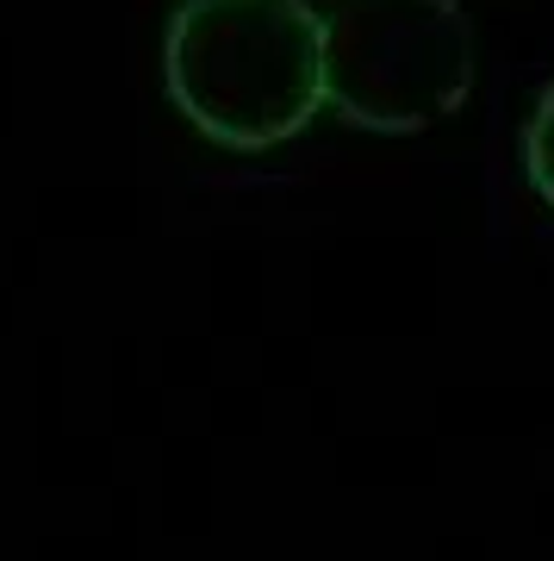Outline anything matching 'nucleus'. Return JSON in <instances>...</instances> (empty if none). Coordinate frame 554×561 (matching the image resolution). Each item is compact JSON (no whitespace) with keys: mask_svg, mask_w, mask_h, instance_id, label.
<instances>
[{"mask_svg":"<svg viewBox=\"0 0 554 561\" xmlns=\"http://www.w3.org/2000/svg\"><path fill=\"white\" fill-rule=\"evenodd\" d=\"M169 106L218 150H275L324 113V7L175 0L162 25Z\"/></svg>","mask_w":554,"mask_h":561,"instance_id":"1","label":"nucleus"},{"mask_svg":"<svg viewBox=\"0 0 554 561\" xmlns=\"http://www.w3.org/2000/svg\"><path fill=\"white\" fill-rule=\"evenodd\" d=\"M474 88V25L461 0H331L324 106L361 131H424Z\"/></svg>","mask_w":554,"mask_h":561,"instance_id":"2","label":"nucleus"},{"mask_svg":"<svg viewBox=\"0 0 554 561\" xmlns=\"http://www.w3.org/2000/svg\"><path fill=\"white\" fill-rule=\"evenodd\" d=\"M523 175H530V187L554 213V81L542 88V101H535L530 125H523Z\"/></svg>","mask_w":554,"mask_h":561,"instance_id":"3","label":"nucleus"}]
</instances>
